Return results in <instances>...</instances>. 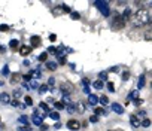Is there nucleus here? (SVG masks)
<instances>
[{"label":"nucleus","instance_id":"f8f14e48","mask_svg":"<svg viewBox=\"0 0 152 131\" xmlns=\"http://www.w3.org/2000/svg\"><path fill=\"white\" fill-rule=\"evenodd\" d=\"M88 101H90V104H91V106H97V101H98V98H97L94 94H90V97H88Z\"/></svg>","mask_w":152,"mask_h":131},{"label":"nucleus","instance_id":"c85d7f7f","mask_svg":"<svg viewBox=\"0 0 152 131\" xmlns=\"http://www.w3.org/2000/svg\"><path fill=\"white\" fill-rule=\"evenodd\" d=\"M11 106L12 107H19V104H21V103H19V100H17V98H15V100H11Z\"/></svg>","mask_w":152,"mask_h":131},{"label":"nucleus","instance_id":"b1692460","mask_svg":"<svg viewBox=\"0 0 152 131\" xmlns=\"http://www.w3.org/2000/svg\"><path fill=\"white\" fill-rule=\"evenodd\" d=\"M24 101H25V106H31V104H33V98L30 95H25Z\"/></svg>","mask_w":152,"mask_h":131},{"label":"nucleus","instance_id":"4c0bfd02","mask_svg":"<svg viewBox=\"0 0 152 131\" xmlns=\"http://www.w3.org/2000/svg\"><path fill=\"white\" fill-rule=\"evenodd\" d=\"M128 77H130V73H128V71H124V73H122V79H124V81H127Z\"/></svg>","mask_w":152,"mask_h":131},{"label":"nucleus","instance_id":"412c9836","mask_svg":"<svg viewBox=\"0 0 152 131\" xmlns=\"http://www.w3.org/2000/svg\"><path fill=\"white\" fill-rule=\"evenodd\" d=\"M145 85V75H140V77H139V82H137V87L142 88Z\"/></svg>","mask_w":152,"mask_h":131},{"label":"nucleus","instance_id":"603ef678","mask_svg":"<svg viewBox=\"0 0 152 131\" xmlns=\"http://www.w3.org/2000/svg\"><path fill=\"white\" fill-rule=\"evenodd\" d=\"M0 51H3V49H2V46H0Z\"/></svg>","mask_w":152,"mask_h":131},{"label":"nucleus","instance_id":"393cba45","mask_svg":"<svg viewBox=\"0 0 152 131\" xmlns=\"http://www.w3.org/2000/svg\"><path fill=\"white\" fill-rule=\"evenodd\" d=\"M18 45H19V42L17 40V39H12V40L9 42V46L11 48H18Z\"/></svg>","mask_w":152,"mask_h":131},{"label":"nucleus","instance_id":"bb28decb","mask_svg":"<svg viewBox=\"0 0 152 131\" xmlns=\"http://www.w3.org/2000/svg\"><path fill=\"white\" fill-rule=\"evenodd\" d=\"M94 112H96V116H98V115H103V113H104V109H103V107H98V106H97V107L94 109Z\"/></svg>","mask_w":152,"mask_h":131},{"label":"nucleus","instance_id":"a878e982","mask_svg":"<svg viewBox=\"0 0 152 131\" xmlns=\"http://www.w3.org/2000/svg\"><path fill=\"white\" fill-rule=\"evenodd\" d=\"M46 58H48V52H42V54L39 55L37 60H39V61H46Z\"/></svg>","mask_w":152,"mask_h":131},{"label":"nucleus","instance_id":"58836bf2","mask_svg":"<svg viewBox=\"0 0 152 131\" xmlns=\"http://www.w3.org/2000/svg\"><path fill=\"white\" fill-rule=\"evenodd\" d=\"M8 25H6V24H3V25H0V31H8Z\"/></svg>","mask_w":152,"mask_h":131},{"label":"nucleus","instance_id":"c03bdc74","mask_svg":"<svg viewBox=\"0 0 152 131\" xmlns=\"http://www.w3.org/2000/svg\"><path fill=\"white\" fill-rule=\"evenodd\" d=\"M134 103L137 104V106H140V104L143 103V100H140V98H136V100H134Z\"/></svg>","mask_w":152,"mask_h":131},{"label":"nucleus","instance_id":"9d476101","mask_svg":"<svg viewBox=\"0 0 152 131\" xmlns=\"http://www.w3.org/2000/svg\"><path fill=\"white\" fill-rule=\"evenodd\" d=\"M30 52H31V46H19V54H21V55H29L30 54Z\"/></svg>","mask_w":152,"mask_h":131},{"label":"nucleus","instance_id":"aec40b11","mask_svg":"<svg viewBox=\"0 0 152 131\" xmlns=\"http://www.w3.org/2000/svg\"><path fill=\"white\" fill-rule=\"evenodd\" d=\"M40 75H42V71L39 70V69H36L35 71H30V76L31 77H40Z\"/></svg>","mask_w":152,"mask_h":131},{"label":"nucleus","instance_id":"49530a36","mask_svg":"<svg viewBox=\"0 0 152 131\" xmlns=\"http://www.w3.org/2000/svg\"><path fill=\"white\" fill-rule=\"evenodd\" d=\"M40 130H42V131L48 130V125H46V124H42V125H40Z\"/></svg>","mask_w":152,"mask_h":131},{"label":"nucleus","instance_id":"de8ad7c7","mask_svg":"<svg viewBox=\"0 0 152 131\" xmlns=\"http://www.w3.org/2000/svg\"><path fill=\"white\" fill-rule=\"evenodd\" d=\"M63 103H69V95H64L63 97Z\"/></svg>","mask_w":152,"mask_h":131},{"label":"nucleus","instance_id":"6e6552de","mask_svg":"<svg viewBox=\"0 0 152 131\" xmlns=\"http://www.w3.org/2000/svg\"><path fill=\"white\" fill-rule=\"evenodd\" d=\"M112 110H114L115 113H118V115H122L124 113V107L121 106V104H118V103L112 104Z\"/></svg>","mask_w":152,"mask_h":131},{"label":"nucleus","instance_id":"423d86ee","mask_svg":"<svg viewBox=\"0 0 152 131\" xmlns=\"http://www.w3.org/2000/svg\"><path fill=\"white\" fill-rule=\"evenodd\" d=\"M130 122H131V125H133L134 128L140 127V119H139L137 115H131V116H130Z\"/></svg>","mask_w":152,"mask_h":131},{"label":"nucleus","instance_id":"473e14b6","mask_svg":"<svg viewBox=\"0 0 152 131\" xmlns=\"http://www.w3.org/2000/svg\"><path fill=\"white\" fill-rule=\"evenodd\" d=\"M2 75H5V76H8V75H9V66H5V67H3Z\"/></svg>","mask_w":152,"mask_h":131},{"label":"nucleus","instance_id":"8fccbe9b","mask_svg":"<svg viewBox=\"0 0 152 131\" xmlns=\"http://www.w3.org/2000/svg\"><path fill=\"white\" fill-rule=\"evenodd\" d=\"M24 79H25V81H30V79H31V76H30V75H25V76H24Z\"/></svg>","mask_w":152,"mask_h":131},{"label":"nucleus","instance_id":"7ed1b4c3","mask_svg":"<svg viewBox=\"0 0 152 131\" xmlns=\"http://www.w3.org/2000/svg\"><path fill=\"white\" fill-rule=\"evenodd\" d=\"M96 6L100 9V12H102L104 17H108V15L110 14V12H109V11H110V9H109V3H108V2H96Z\"/></svg>","mask_w":152,"mask_h":131},{"label":"nucleus","instance_id":"37998d69","mask_svg":"<svg viewBox=\"0 0 152 131\" xmlns=\"http://www.w3.org/2000/svg\"><path fill=\"white\" fill-rule=\"evenodd\" d=\"M48 52H51V54H55V52H57V48H55V46H51Z\"/></svg>","mask_w":152,"mask_h":131},{"label":"nucleus","instance_id":"ddd939ff","mask_svg":"<svg viewBox=\"0 0 152 131\" xmlns=\"http://www.w3.org/2000/svg\"><path fill=\"white\" fill-rule=\"evenodd\" d=\"M19 79H21V75H19V73H14V75L11 76V82L12 83H18Z\"/></svg>","mask_w":152,"mask_h":131},{"label":"nucleus","instance_id":"2f4dec72","mask_svg":"<svg viewBox=\"0 0 152 131\" xmlns=\"http://www.w3.org/2000/svg\"><path fill=\"white\" fill-rule=\"evenodd\" d=\"M46 91H48V87H46V85H42V87H39V93H40V94H45Z\"/></svg>","mask_w":152,"mask_h":131},{"label":"nucleus","instance_id":"7c9ffc66","mask_svg":"<svg viewBox=\"0 0 152 131\" xmlns=\"http://www.w3.org/2000/svg\"><path fill=\"white\" fill-rule=\"evenodd\" d=\"M100 103H102V104H108V103H109V98H108L106 95H102V97H100Z\"/></svg>","mask_w":152,"mask_h":131},{"label":"nucleus","instance_id":"3c124183","mask_svg":"<svg viewBox=\"0 0 152 131\" xmlns=\"http://www.w3.org/2000/svg\"><path fill=\"white\" fill-rule=\"evenodd\" d=\"M2 85H3V82H0V87H2Z\"/></svg>","mask_w":152,"mask_h":131},{"label":"nucleus","instance_id":"a18cd8bd","mask_svg":"<svg viewBox=\"0 0 152 131\" xmlns=\"http://www.w3.org/2000/svg\"><path fill=\"white\" fill-rule=\"evenodd\" d=\"M49 40H51V42H55V40H57V36H55V34H51V36H49Z\"/></svg>","mask_w":152,"mask_h":131},{"label":"nucleus","instance_id":"a211bd4d","mask_svg":"<svg viewBox=\"0 0 152 131\" xmlns=\"http://www.w3.org/2000/svg\"><path fill=\"white\" fill-rule=\"evenodd\" d=\"M92 87H94L96 89H102V88L104 87V83H103L102 81H96L94 83H92Z\"/></svg>","mask_w":152,"mask_h":131},{"label":"nucleus","instance_id":"e433bc0d","mask_svg":"<svg viewBox=\"0 0 152 131\" xmlns=\"http://www.w3.org/2000/svg\"><path fill=\"white\" fill-rule=\"evenodd\" d=\"M30 88H39V83H37L36 81H31V83H30Z\"/></svg>","mask_w":152,"mask_h":131},{"label":"nucleus","instance_id":"f704fd0d","mask_svg":"<svg viewBox=\"0 0 152 131\" xmlns=\"http://www.w3.org/2000/svg\"><path fill=\"white\" fill-rule=\"evenodd\" d=\"M108 88H109L110 93H114V91H115V87H114V83H112V82H108Z\"/></svg>","mask_w":152,"mask_h":131},{"label":"nucleus","instance_id":"c9c22d12","mask_svg":"<svg viewBox=\"0 0 152 131\" xmlns=\"http://www.w3.org/2000/svg\"><path fill=\"white\" fill-rule=\"evenodd\" d=\"M151 39H152V34H151V31L145 33V40H151Z\"/></svg>","mask_w":152,"mask_h":131},{"label":"nucleus","instance_id":"f03ea898","mask_svg":"<svg viewBox=\"0 0 152 131\" xmlns=\"http://www.w3.org/2000/svg\"><path fill=\"white\" fill-rule=\"evenodd\" d=\"M124 27H125V21L122 19L121 15H116L114 18V21H112V28L114 30H122Z\"/></svg>","mask_w":152,"mask_h":131},{"label":"nucleus","instance_id":"20e7f679","mask_svg":"<svg viewBox=\"0 0 152 131\" xmlns=\"http://www.w3.org/2000/svg\"><path fill=\"white\" fill-rule=\"evenodd\" d=\"M60 89L63 91V94H72L75 91V87H73V83H70V82H63L60 85Z\"/></svg>","mask_w":152,"mask_h":131},{"label":"nucleus","instance_id":"5701e85b","mask_svg":"<svg viewBox=\"0 0 152 131\" xmlns=\"http://www.w3.org/2000/svg\"><path fill=\"white\" fill-rule=\"evenodd\" d=\"M54 106H55L57 110H63V109H64V103H63V101H55Z\"/></svg>","mask_w":152,"mask_h":131},{"label":"nucleus","instance_id":"72a5a7b5","mask_svg":"<svg viewBox=\"0 0 152 131\" xmlns=\"http://www.w3.org/2000/svg\"><path fill=\"white\" fill-rule=\"evenodd\" d=\"M137 95H139V93H137V91H131V93H130V98H134V100H136V98H137ZM130 98H128V100H130Z\"/></svg>","mask_w":152,"mask_h":131},{"label":"nucleus","instance_id":"6ab92c4d","mask_svg":"<svg viewBox=\"0 0 152 131\" xmlns=\"http://www.w3.org/2000/svg\"><path fill=\"white\" fill-rule=\"evenodd\" d=\"M39 106H40V109L43 110V112H46V113H49L51 112V110H49V106H48V104H46V103H40V104H39Z\"/></svg>","mask_w":152,"mask_h":131},{"label":"nucleus","instance_id":"39448f33","mask_svg":"<svg viewBox=\"0 0 152 131\" xmlns=\"http://www.w3.org/2000/svg\"><path fill=\"white\" fill-rule=\"evenodd\" d=\"M67 128H69V130L76 131V130L81 128V122L76 121V119H70V121H67Z\"/></svg>","mask_w":152,"mask_h":131},{"label":"nucleus","instance_id":"a19ab883","mask_svg":"<svg viewBox=\"0 0 152 131\" xmlns=\"http://www.w3.org/2000/svg\"><path fill=\"white\" fill-rule=\"evenodd\" d=\"M14 95H15L17 98H18V97H21V91H19V89H15V91H14Z\"/></svg>","mask_w":152,"mask_h":131},{"label":"nucleus","instance_id":"cd10ccee","mask_svg":"<svg viewBox=\"0 0 152 131\" xmlns=\"http://www.w3.org/2000/svg\"><path fill=\"white\" fill-rule=\"evenodd\" d=\"M140 125H142V127H146V128H148V127L151 125V121L148 119V118H145V119L140 122Z\"/></svg>","mask_w":152,"mask_h":131},{"label":"nucleus","instance_id":"4be33fe9","mask_svg":"<svg viewBox=\"0 0 152 131\" xmlns=\"http://www.w3.org/2000/svg\"><path fill=\"white\" fill-rule=\"evenodd\" d=\"M98 77H100V79H98V81H106L108 79V71H102V73H98Z\"/></svg>","mask_w":152,"mask_h":131},{"label":"nucleus","instance_id":"0eeeda50","mask_svg":"<svg viewBox=\"0 0 152 131\" xmlns=\"http://www.w3.org/2000/svg\"><path fill=\"white\" fill-rule=\"evenodd\" d=\"M30 42H31V48H36V46H39V45H40L42 39L39 37V36H31V37H30Z\"/></svg>","mask_w":152,"mask_h":131},{"label":"nucleus","instance_id":"ea45409f","mask_svg":"<svg viewBox=\"0 0 152 131\" xmlns=\"http://www.w3.org/2000/svg\"><path fill=\"white\" fill-rule=\"evenodd\" d=\"M90 121H91V122H97V121H98V116H96V115H92V116L90 118Z\"/></svg>","mask_w":152,"mask_h":131},{"label":"nucleus","instance_id":"79ce46f5","mask_svg":"<svg viewBox=\"0 0 152 131\" xmlns=\"http://www.w3.org/2000/svg\"><path fill=\"white\" fill-rule=\"evenodd\" d=\"M72 18H73V19H79V14H78V12H72Z\"/></svg>","mask_w":152,"mask_h":131},{"label":"nucleus","instance_id":"2eb2a0df","mask_svg":"<svg viewBox=\"0 0 152 131\" xmlns=\"http://www.w3.org/2000/svg\"><path fill=\"white\" fill-rule=\"evenodd\" d=\"M18 122L19 124H23V127H27V124H29V119H27V116H21V118H19V119H18Z\"/></svg>","mask_w":152,"mask_h":131},{"label":"nucleus","instance_id":"09e8293b","mask_svg":"<svg viewBox=\"0 0 152 131\" xmlns=\"http://www.w3.org/2000/svg\"><path fill=\"white\" fill-rule=\"evenodd\" d=\"M19 131H30V128L29 127H21V128H19Z\"/></svg>","mask_w":152,"mask_h":131},{"label":"nucleus","instance_id":"4468645a","mask_svg":"<svg viewBox=\"0 0 152 131\" xmlns=\"http://www.w3.org/2000/svg\"><path fill=\"white\" fill-rule=\"evenodd\" d=\"M49 115V118H51V119H54V121H60V113H58V112H49L48 113Z\"/></svg>","mask_w":152,"mask_h":131},{"label":"nucleus","instance_id":"1a4fd4ad","mask_svg":"<svg viewBox=\"0 0 152 131\" xmlns=\"http://www.w3.org/2000/svg\"><path fill=\"white\" fill-rule=\"evenodd\" d=\"M0 101L5 103V104L11 103V95H9L8 93H0Z\"/></svg>","mask_w":152,"mask_h":131},{"label":"nucleus","instance_id":"f257e3e1","mask_svg":"<svg viewBox=\"0 0 152 131\" xmlns=\"http://www.w3.org/2000/svg\"><path fill=\"white\" fill-rule=\"evenodd\" d=\"M133 22L136 27H142V25H146L151 22V14L148 9H139L136 11V14L133 17Z\"/></svg>","mask_w":152,"mask_h":131},{"label":"nucleus","instance_id":"c756f323","mask_svg":"<svg viewBox=\"0 0 152 131\" xmlns=\"http://www.w3.org/2000/svg\"><path fill=\"white\" fill-rule=\"evenodd\" d=\"M67 110H69V112H75V110H76L75 104L73 103H67Z\"/></svg>","mask_w":152,"mask_h":131},{"label":"nucleus","instance_id":"f3484780","mask_svg":"<svg viewBox=\"0 0 152 131\" xmlns=\"http://www.w3.org/2000/svg\"><path fill=\"white\" fill-rule=\"evenodd\" d=\"M46 67H48L49 70H55L57 69V63L55 61H48L46 63Z\"/></svg>","mask_w":152,"mask_h":131},{"label":"nucleus","instance_id":"9b49d317","mask_svg":"<svg viewBox=\"0 0 152 131\" xmlns=\"http://www.w3.org/2000/svg\"><path fill=\"white\" fill-rule=\"evenodd\" d=\"M33 124H35V125H39V127H40L42 125V124H43V121H42V118L40 116H39V115H35V116H33Z\"/></svg>","mask_w":152,"mask_h":131},{"label":"nucleus","instance_id":"dca6fc26","mask_svg":"<svg viewBox=\"0 0 152 131\" xmlns=\"http://www.w3.org/2000/svg\"><path fill=\"white\" fill-rule=\"evenodd\" d=\"M130 15H131V9H128V8H127V9H124V12H122V15H121V17H122L124 21H125V19H127Z\"/></svg>","mask_w":152,"mask_h":131}]
</instances>
